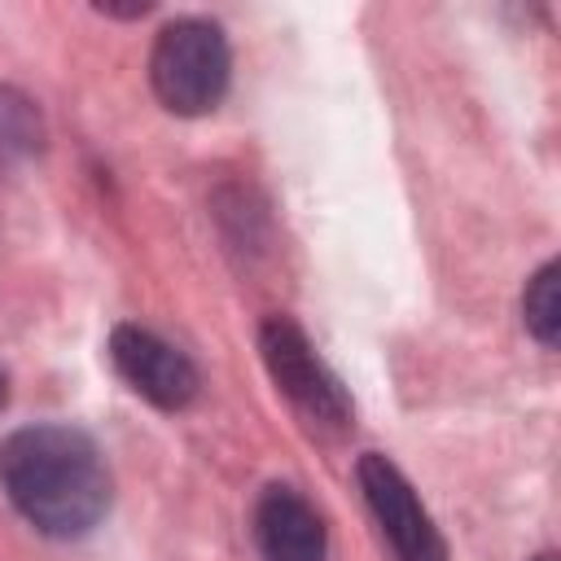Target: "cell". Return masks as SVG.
I'll return each instance as SVG.
<instances>
[{"label": "cell", "mask_w": 561, "mask_h": 561, "mask_svg": "<svg viewBox=\"0 0 561 561\" xmlns=\"http://www.w3.org/2000/svg\"><path fill=\"white\" fill-rule=\"evenodd\" d=\"M0 486L9 504L48 539L92 535L114 500V478L79 425L39 421L22 425L0 443Z\"/></svg>", "instance_id": "6da1fadb"}, {"label": "cell", "mask_w": 561, "mask_h": 561, "mask_svg": "<svg viewBox=\"0 0 561 561\" xmlns=\"http://www.w3.org/2000/svg\"><path fill=\"white\" fill-rule=\"evenodd\" d=\"M232 83V48L219 22L210 18H175L158 31L149 53V88L162 110L180 118L210 114Z\"/></svg>", "instance_id": "7a4b0ae2"}, {"label": "cell", "mask_w": 561, "mask_h": 561, "mask_svg": "<svg viewBox=\"0 0 561 561\" xmlns=\"http://www.w3.org/2000/svg\"><path fill=\"white\" fill-rule=\"evenodd\" d=\"M259 355L267 377L276 381V390L316 425H351V394L337 381V373L316 355L311 337L289 320V316H272L259 329Z\"/></svg>", "instance_id": "3957f363"}, {"label": "cell", "mask_w": 561, "mask_h": 561, "mask_svg": "<svg viewBox=\"0 0 561 561\" xmlns=\"http://www.w3.org/2000/svg\"><path fill=\"white\" fill-rule=\"evenodd\" d=\"M355 478H359V491H364L373 522L381 526V535L390 539L399 561H447V543H443L434 517L425 513L412 482L403 478V469L390 456L364 451L355 465Z\"/></svg>", "instance_id": "277c9868"}, {"label": "cell", "mask_w": 561, "mask_h": 561, "mask_svg": "<svg viewBox=\"0 0 561 561\" xmlns=\"http://www.w3.org/2000/svg\"><path fill=\"white\" fill-rule=\"evenodd\" d=\"M114 373L153 408L162 412H180L197 399V364L171 346L167 337H158L145 324H114L110 329V346H105Z\"/></svg>", "instance_id": "5b68a950"}, {"label": "cell", "mask_w": 561, "mask_h": 561, "mask_svg": "<svg viewBox=\"0 0 561 561\" xmlns=\"http://www.w3.org/2000/svg\"><path fill=\"white\" fill-rule=\"evenodd\" d=\"M254 539L263 561H324L329 552V530L324 517L316 513V504L285 486L272 482L259 504H254Z\"/></svg>", "instance_id": "8992f818"}, {"label": "cell", "mask_w": 561, "mask_h": 561, "mask_svg": "<svg viewBox=\"0 0 561 561\" xmlns=\"http://www.w3.org/2000/svg\"><path fill=\"white\" fill-rule=\"evenodd\" d=\"M44 149V118L35 101L9 83H0V175Z\"/></svg>", "instance_id": "52a82bcc"}, {"label": "cell", "mask_w": 561, "mask_h": 561, "mask_svg": "<svg viewBox=\"0 0 561 561\" xmlns=\"http://www.w3.org/2000/svg\"><path fill=\"white\" fill-rule=\"evenodd\" d=\"M557 259H548L522 289V320H526V333L539 342V346H557L561 342V294H557Z\"/></svg>", "instance_id": "ba28073f"}, {"label": "cell", "mask_w": 561, "mask_h": 561, "mask_svg": "<svg viewBox=\"0 0 561 561\" xmlns=\"http://www.w3.org/2000/svg\"><path fill=\"white\" fill-rule=\"evenodd\" d=\"M153 4H127V9H118V4H96V13H105V18H145Z\"/></svg>", "instance_id": "9c48e42d"}, {"label": "cell", "mask_w": 561, "mask_h": 561, "mask_svg": "<svg viewBox=\"0 0 561 561\" xmlns=\"http://www.w3.org/2000/svg\"><path fill=\"white\" fill-rule=\"evenodd\" d=\"M4 403H9V373L0 368V408H4Z\"/></svg>", "instance_id": "30bf717a"}, {"label": "cell", "mask_w": 561, "mask_h": 561, "mask_svg": "<svg viewBox=\"0 0 561 561\" xmlns=\"http://www.w3.org/2000/svg\"><path fill=\"white\" fill-rule=\"evenodd\" d=\"M530 561H557V552H539V557H530Z\"/></svg>", "instance_id": "8fae6325"}]
</instances>
